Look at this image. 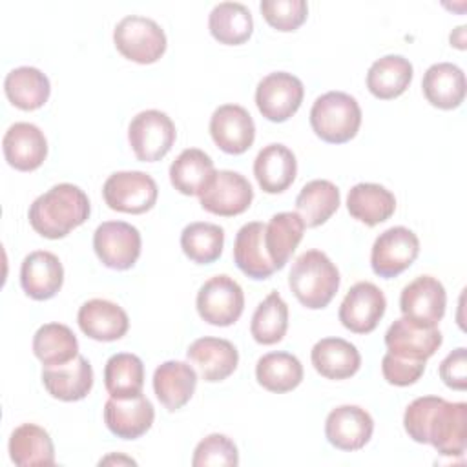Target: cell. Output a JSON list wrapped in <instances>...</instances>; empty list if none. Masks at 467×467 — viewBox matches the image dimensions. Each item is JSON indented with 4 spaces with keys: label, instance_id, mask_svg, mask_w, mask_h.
I'll return each instance as SVG.
<instances>
[{
    "label": "cell",
    "instance_id": "cell-1",
    "mask_svg": "<svg viewBox=\"0 0 467 467\" xmlns=\"http://www.w3.org/2000/svg\"><path fill=\"white\" fill-rule=\"evenodd\" d=\"M409 438L431 443L441 456H463L467 447V403L445 401L440 396H421L410 401L403 414Z\"/></svg>",
    "mask_w": 467,
    "mask_h": 467
},
{
    "label": "cell",
    "instance_id": "cell-2",
    "mask_svg": "<svg viewBox=\"0 0 467 467\" xmlns=\"http://www.w3.org/2000/svg\"><path fill=\"white\" fill-rule=\"evenodd\" d=\"M91 204L84 190L60 182L38 195L27 212L29 224L46 239H62L89 217Z\"/></svg>",
    "mask_w": 467,
    "mask_h": 467
},
{
    "label": "cell",
    "instance_id": "cell-3",
    "mask_svg": "<svg viewBox=\"0 0 467 467\" xmlns=\"http://www.w3.org/2000/svg\"><path fill=\"white\" fill-rule=\"evenodd\" d=\"M339 270L321 250L303 252L290 268L288 286L296 299L310 308H325L339 288Z\"/></svg>",
    "mask_w": 467,
    "mask_h": 467
},
{
    "label": "cell",
    "instance_id": "cell-4",
    "mask_svg": "<svg viewBox=\"0 0 467 467\" xmlns=\"http://www.w3.org/2000/svg\"><path fill=\"white\" fill-rule=\"evenodd\" d=\"M310 126L325 142H348L356 137L361 126V108L348 93L327 91L312 104Z\"/></svg>",
    "mask_w": 467,
    "mask_h": 467
},
{
    "label": "cell",
    "instance_id": "cell-5",
    "mask_svg": "<svg viewBox=\"0 0 467 467\" xmlns=\"http://www.w3.org/2000/svg\"><path fill=\"white\" fill-rule=\"evenodd\" d=\"M113 44L119 53L137 64H153L166 51V33L162 27L140 15H128L113 29Z\"/></svg>",
    "mask_w": 467,
    "mask_h": 467
},
{
    "label": "cell",
    "instance_id": "cell-6",
    "mask_svg": "<svg viewBox=\"0 0 467 467\" xmlns=\"http://www.w3.org/2000/svg\"><path fill=\"white\" fill-rule=\"evenodd\" d=\"M175 139V124L161 109H144L128 126L130 146L142 162L161 161L171 150Z\"/></svg>",
    "mask_w": 467,
    "mask_h": 467
},
{
    "label": "cell",
    "instance_id": "cell-7",
    "mask_svg": "<svg viewBox=\"0 0 467 467\" xmlns=\"http://www.w3.org/2000/svg\"><path fill=\"white\" fill-rule=\"evenodd\" d=\"M195 306L202 321L213 327H230L244 310V294L234 277L219 274L199 288Z\"/></svg>",
    "mask_w": 467,
    "mask_h": 467
},
{
    "label": "cell",
    "instance_id": "cell-8",
    "mask_svg": "<svg viewBox=\"0 0 467 467\" xmlns=\"http://www.w3.org/2000/svg\"><path fill=\"white\" fill-rule=\"evenodd\" d=\"M157 195L159 188L155 179L137 170L115 171L102 186L104 202L122 213L137 215L151 210L157 202Z\"/></svg>",
    "mask_w": 467,
    "mask_h": 467
},
{
    "label": "cell",
    "instance_id": "cell-9",
    "mask_svg": "<svg viewBox=\"0 0 467 467\" xmlns=\"http://www.w3.org/2000/svg\"><path fill=\"white\" fill-rule=\"evenodd\" d=\"M142 248L140 232L124 221H106L93 234V250L100 263L111 270L131 268Z\"/></svg>",
    "mask_w": 467,
    "mask_h": 467
},
{
    "label": "cell",
    "instance_id": "cell-10",
    "mask_svg": "<svg viewBox=\"0 0 467 467\" xmlns=\"http://www.w3.org/2000/svg\"><path fill=\"white\" fill-rule=\"evenodd\" d=\"M420 254L418 235L405 226H392L381 232L370 252V266L376 275L390 279L405 272Z\"/></svg>",
    "mask_w": 467,
    "mask_h": 467
},
{
    "label": "cell",
    "instance_id": "cell-11",
    "mask_svg": "<svg viewBox=\"0 0 467 467\" xmlns=\"http://www.w3.org/2000/svg\"><path fill=\"white\" fill-rule=\"evenodd\" d=\"M303 97V82L286 71H275L263 77L255 88L257 109L272 122L288 120L299 109Z\"/></svg>",
    "mask_w": 467,
    "mask_h": 467
},
{
    "label": "cell",
    "instance_id": "cell-12",
    "mask_svg": "<svg viewBox=\"0 0 467 467\" xmlns=\"http://www.w3.org/2000/svg\"><path fill=\"white\" fill-rule=\"evenodd\" d=\"M447 294L443 285L432 275H418L400 296V308L405 319L418 327H438L445 314Z\"/></svg>",
    "mask_w": 467,
    "mask_h": 467
},
{
    "label": "cell",
    "instance_id": "cell-13",
    "mask_svg": "<svg viewBox=\"0 0 467 467\" xmlns=\"http://www.w3.org/2000/svg\"><path fill=\"white\" fill-rule=\"evenodd\" d=\"M387 310L385 294L370 281H359L350 286L339 305L341 325L354 334H368L381 321Z\"/></svg>",
    "mask_w": 467,
    "mask_h": 467
},
{
    "label": "cell",
    "instance_id": "cell-14",
    "mask_svg": "<svg viewBox=\"0 0 467 467\" xmlns=\"http://www.w3.org/2000/svg\"><path fill=\"white\" fill-rule=\"evenodd\" d=\"M252 199L254 190L248 179L232 170H219L208 188L199 195L201 206L221 217H234L246 212Z\"/></svg>",
    "mask_w": 467,
    "mask_h": 467
},
{
    "label": "cell",
    "instance_id": "cell-15",
    "mask_svg": "<svg viewBox=\"0 0 467 467\" xmlns=\"http://www.w3.org/2000/svg\"><path fill=\"white\" fill-rule=\"evenodd\" d=\"M210 135L224 153L241 155L254 144L255 124L243 106L223 104L210 117Z\"/></svg>",
    "mask_w": 467,
    "mask_h": 467
},
{
    "label": "cell",
    "instance_id": "cell-16",
    "mask_svg": "<svg viewBox=\"0 0 467 467\" xmlns=\"http://www.w3.org/2000/svg\"><path fill=\"white\" fill-rule=\"evenodd\" d=\"M374 432L372 416L358 405H339L332 409L325 421V436L328 443L339 451L363 449Z\"/></svg>",
    "mask_w": 467,
    "mask_h": 467
},
{
    "label": "cell",
    "instance_id": "cell-17",
    "mask_svg": "<svg viewBox=\"0 0 467 467\" xmlns=\"http://www.w3.org/2000/svg\"><path fill=\"white\" fill-rule=\"evenodd\" d=\"M153 420L155 409L142 394L133 398H109L104 403V423L117 438L137 440L150 431Z\"/></svg>",
    "mask_w": 467,
    "mask_h": 467
},
{
    "label": "cell",
    "instance_id": "cell-18",
    "mask_svg": "<svg viewBox=\"0 0 467 467\" xmlns=\"http://www.w3.org/2000/svg\"><path fill=\"white\" fill-rule=\"evenodd\" d=\"M2 150L7 164L18 171H33L47 157V140L44 131L31 122H15L2 139Z\"/></svg>",
    "mask_w": 467,
    "mask_h": 467
},
{
    "label": "cell",
    "instance_id": "cell-19",
    "mask_svg": "<svg viewBox=\"0 0 467 467\" xmlns=\"http://www.w3.org/2000/svg\"><path fill=\"white\" fill-rule=\"evenodd\" d=\"M441 341L443 336L438 327H418L405 317L396 319L385 332V347L390 354L416 361L432 358L441 347Z\"/></svg>",
    "mask_w": 467,
    "mask_h": 467
},
{
    "label": "cell",
    "instance_id": "cell-20",
    "mask_svg": "<svg viewBox=\"0 0 467 467\" xmlns=\"http://www.w3.org/2000/svg\"><path fill=\"white\" fill-rule=\"evenodd\" d=\"M62 283L64 268L53 252L35 250L24 257L20 266V285L31 299H51L62 288Z\"/></svg>",
    "mask_w": 467,
    "mask_h": 467
},
{
    "label": "cell",
    "instance_id": "cell-21",
    "mask_svg": "<svg viewBox=\"0 0 467 467\" xmlns=\"http://www.w3.org/2000/svg\"><path fill=\"white\" fill-rule=\"evenodd\" d=\"M186 356L195 365L201 378L208 383L226 379L230 374H234L239 363V352L234 343L212 336L195 339L188 347Z\"/></svg>",
    "mask_w": 467,
    "mask_h": 467
},
{
    "label": "cell",
    "instance_id": "cell-22",
    "mask_svg": "<svg viewBox=\"0 0 467 467\" xmlns=\"http://www.w3.org/2000/svg\"><path fill=\"white\" fill-rule=\"evenodd\" d=\"M77 323L80 330L95 341H117L128 328L130 319L122 306L108 299H89L77 314Z\"/></svg>",
    "mask_w": 467,
    "mask_h": 467
},
{
    "label": "cell",
    "instance_id": "cell-23",
    "mask_svg": "<svg viewBox=\"0 0 467 467\" xmlns=\"http://www.w3.org/2000/svg\"><path fill=\"white\" fill-rule=\"evenodd\" d=\"M44 389L60 401L84 400L93 387V368L84 356L64 365H53L42 368Z\"/></svg>",
    "mask_w": 467,
    "mask_h": 467
},
{
    "label": "cell",
    "instance_id": "cell-24",
    "mask_svg": "<svg viewBox=\"0 0 467 467\" xmlns=\"http://www.w3.org/2000/svg\"><path fill=\"white\" fill-rule=\"evenodd\" d=\"M197 372L184 361H164L153 372V392L170 412L182 409L193 396Z\"/></svg>",
    "mask_w": 467,
    "mask_h": 467
},
{
    "label": "cell",
    "instance_id": "cell-25",
    "mask_svg": "<svg viewBox=\"0 0 467 467\" xmlns=\"http://www.w3.org/2000/svg\"><path fill=\"white\" fill-rule=\"evenodd\" d=\"M254 175L266 193H281L292 186L297 175V161L285 144L265 146L254 161Z\"/></svg>",
    "mask_w": 467,
    "mask_h": 467
},
{
    "label": "cell",
    "instance_id": "cell-26",
    "mask_svg": "<svg viewBox=\"0 0 467 467\" xmlns=\"http://www.w3.org/2000/svg\"><path fill=\"white\" fill-rule=\"evenodd\" d=\"M265 226L259 221L246 223L239 228L234 241V261L237 268L250 279H268L275 266L265 248Z\"/></svg>",
    "mask_w": 467,
    "mask_h": 467
},
{
    "label": "cell",
    "instance_id": "cell-27",
    "mask_svg": "<svg viewBox=\"0 0 467 467\" xmlns=\"http://www.w3.org/2000/svg\"><path fill=\"white\" fill-rule=\"evenodd\" d=\"M317 374L327 379H347L361 367V356L356 345L343 337H323L310 352Z\"/></svg>",
    "mask_w": 467,
    "mask_h": 467
},
{
    "label": "cell",
    "instance_id": "cell-28",
    "mask_svg": "<svg viewBox=\"0 0 467 467\" xmlns=\"http://www.w3.org/2000/svg\"><path fill=\"white\" fill-rule=\"evenodd\" d=\"M425 99L440 109H454L465 99V73L452 62L432 64L421 80Z\"/></svg>",
    "mask_w": 467,
    "mask_h": 467
},
{
    "label": "cell",
    "instance_id": "cell-29",
    "mask_svg": "<svg viewBox=\"0 0 467 467\" xmlns=\"http://www.w3.org/2000/svg\"><path fill=\"white\" fill-rule=\"evenodd\" d=\"M217 170L208 153L199 148L182 150L170 166V182L182 195H201Z\"/></svg>",
    "mask_w": 467,
    "mask_h": 467
},
{
    "label": "cell",
    "instance_id": "cell-30",
    "mask_svg": "<svg viewBox=\"0 0 467 467\" xmlns=\"http://www.w3.org/2000/svg\"><path fill=\"white\" fill-rule=\"evenodd\" d=\"M9 456L18 467H47L55 463V447L49 432L35 423H22L11 432Z\"/></svg>",
    "mask_w": 467,
    "mask_h": 467
},
{
    "label": "cell",
    "instance_id": "cell-31",
    "mask_svg": "<svg viewBox=\"0 0 467 467\" xmlns=\"http://www.w3.org/2000/svg\"><path fill=\"white\" fill-rule=\"evenodd\" d=\"M348 213L367 226L387 221L396 210V197L390 190L376 182H358L347 195Z\"/></svg>",
    "mask_w": 467,
    "mask_h": 467
},
{
    "label": "cell",
    "instance_id": "cell-32",
    "mask_svg": "<svg viewBox=\"0 0 467 467\" xmlns=\"http://www.w3.org/2000/svg\"><path fill=\"white\" fill-rule=\"evenodd\" d=\"M7 100L24 111L42 108L51 93L49 78L33 66H20L11 69L4 80Z\"/></svg>",
    "mask_w": 467,
    "mask_h": 467
},
{
    "label": "cell",
    "instance_id": "cell-33",
    "mask_svg": "<svg viewBox=\"0 0 467 467\" xmlns=\"http://www.w3.org/2000/svg\"><path fill=\"white\" fill-rule=\"evenodd\" d=\"M412 64L401 55L378 58L367 73V88L379 100H390L405 93L412 82Z\"/></svg>",
    "mask_w": 467,
    "mask_h": 467
},
{
    "label": "cell",
    "instance_id": "cell-34",
    "mask_svg": "<svg viewBox=\"0 0 467 467\" xmlns=\"http://www.w3.org/2000/svg\"><path fill=\"white\" fill-rule=\"evenodd\" d=\"M303 234L305 223L296 212H279L272 215L265 226V248L275 270H281L288 263L301 243Z\"/></svg>",
    "mask_w": 467,
    "mask_h": 467
},
{
    "label": "cell",
    "instance_id": "cell-35",
    "mask_svg": "<svg viewBox=\"0 0 467 467\" xmlns=\"http://www.w3.org/2000/svg\"><path fill=\"white\" fill-rule=\"evenodd\" d=\"M208 29L212 36L226 46L244 44L254 33V18L250 9L241 2H221L208 15Z\"/></svg>",
    "mask_w": 467,
    "mask_h": 467
},
{
    "label": "cell",
    "instance_id": "cell-36",
    "mask_svg": "<svg viewBox=\"0 0 467 467\" xmlns=\"http://www.w3.org/2000/svg\"><path fill=\"white\" fill-rule=\"evenodd\" d=\"M339 190L327 179H314L306 182L296 197V213L303 219L305 226L316 228L327 223L339 208Z\"/></svg>",
    "mask_w": 467,
    "mask_h": 467
},
{
    "label": "cell",
    "instance_id": "cell-37",
    "mask_svg": "<svg viewBox=\"0 0 467 467\" xmlns=\"http://www.w3.org/2000/svg\"><path fill=\"white\" fill-rule=\"evenodd\" d=\"M255 378L263 389L283 394L303 381V365L294 354L268 352L257 359Z\"/></svg>",
    "mask_w": 467,
    "mask_h": 467
},
{
    "label": "cell",
    "instance_id": "cell-38",
    "mask_svg": "<svg viewBox=\"0 0 467 467\" xmlns=\"http://www.w3.org/2000/svg\"><path fill=\"white\" fill-rule=\"evenodd\" d=\"M33 354L44 367L64 365L78 356L77 336L67 325L46 323L33 336Z\"/></svg>",
    "mask_w": 467,
    "mask_h": 467
},
{
    "label": "cell",
    "instance_id": "cell-39",
    "mask_svg": "<svg viewBox=\"0 0 467 467\" xmlns=\"http://www.w3.org/2000/svg\"><path fill=\"white\" fill-rule=\"evenodd\" d=\"M104 385L111 398H133L142 394L144 363L130 352L113 354L104 367Z\"/></svg>",
    "mask_w": 467,
    "mask_h": 467
},
{
    "label": "cell",
    "instance_id": "cell-40",
    "mask_svg": "<svg viewBox=\"0 0 467 467\" xmlns=\"http://www.w3.org/2000/svg\"><path fill=\"white\" fill-rule=\"evenodd\" d=\"M224 246V230L219 224L195 221L182 228L181 248L184 255L197 265L217 261Z\"/></svg>",
    "mask_w": 467,
    "mask_h": 467
},
{
    "label": "cell",
    "instance_id": "cell-41",
    "mask_svg": "<svg viewBox=\"0 0 467 467\" xmlns=\"http://www.w3.org/2000/svg\"><path fill=\"white\" fill-rule=\"evenodd\" d=\"M288 328V305L272 290L255 308L250 323V334L259 345L279 343Z\"/></svg>",
    "mask_w": 467,
    "mask_h": 467
},
{
    "label": "cell",
    "instance_id": "cell-42",
    "mask_svg": "<svg viewBox=\"0 0 467 467\" xmlns=\"http://www.w3.org/2000/svg\"><path fill=\"white\" fill-rule=\"evenodd\" d=\"M237 463H239V452L235 443L228 436L219 432L208 434L204 440H201L192 458L193 467H212V465L235 467Z\"/></svg>",
    "mask_w": 467,
    "mask_h": 467
},
{
    "label": "cell",
    "instance_id": "cell-43",
    "mask_svg": "<svg viewBox=\"0 0 467 467\" xmlns=\"http://www.w3.org/2000/svg\"><path fill=\"white\" fill-rule=\"evenodd\" d=\"M259 9L265 20L277 31H296L308 15V4L305 0H263Z\"/></svg>",
    "mask_w": 467,
    "mask_h": 467
},
{
    "label": "cell",
    "instance_id": "cell-44",
    "mask_svg": "<svg viewBox=\"0 0 467 467\" xmlns=\"http://www.w3.org/2000/svg\"><path fill=\"white\" fill-rule=\"evenodd\" d=\"M425 372V361L405 359L387 352L381 359V374L387 383L396 387H409L416 383Z\"/></svg>",
    "mask_w": 467,
    "mask_h": 467
},
{
    "label": "cell",
    "instance_id": "cell-45",
    "mask_svg": "<svg viewBox=\"0 0 467 467\" xmlns=\"http://www.w3.org/2000/svg\"><path fill=\"white\" fill-rule=\"evenodd\" d=\"M441 381L454 390L467 389V352L463 347H458L440 363Z\"/></svg>",
    "mask_w": 467,
    "mask_h": 467
},
{
    "label": "cell",
    "instance_id": "cell-46",
    "mask_svg": "<svg viewBox=\"0 0 467 467\" xmlns=\"http://www.w3.org/2000/svg\"><path fill=\"white\" fill-rule=\"evenodd\" d=\"M100 465H106V463H131V465H135V460H131V458H126V456H115V454H109V456H106V458H102L100 462H99Z\"/></svg>",
    "mask_w": 467,
    "mask_h": 467
}]
</instances>
